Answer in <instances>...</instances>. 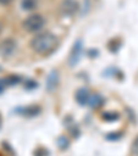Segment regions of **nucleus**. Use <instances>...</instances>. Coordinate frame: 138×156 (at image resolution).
Listing matches in <instances>:
<instances>
[{"label": "nucleus", "mask_w": 138, "mask_h": 156, "mask_svg": "<svg viewBox=\"0 0 138 156\" xmlns=\"http://www.w3.org/2000/svg\"><path fill=\"white\" fill-rule=\"evenodd\" d=\"M58 44H59L58 37L51 32L39 33L30 40L32 50L36 54H40V55H48V54L54 53L57 50V47H58Z\"/></svg>", "instance_id": "1"}, {"label": "nucleus", "mask_w": 138, "mask_h": 156, "mask_svg": "<svg viewBox=\"0 0 138 156\" xmlns=\"http://www.w3.org/2000/svg\"><path fill=\"white\" fill-rule=\"evenodd\" d=\"M43 27H44V18L40 14H32L28 18H25L24 21V29L30 33L39 32V30H41Z\"/></svg>", "instance_id": "2"}, {"label": "nucleus", "mask_w": 138, "mask_h": 156, "mask_svg": "<svg viewBox=\"0 0 138 156\" xmlns=\"http://www.w3.org/2000/svg\"><path fill=\"white\" fill-rule=\"evenodd\" d=\"M79 10V3L76 0H64L61 4V12L64 15H75Z\"/></svg>", "instance_id": "3"}, {"label": "nucleus", "mask_w": 138, "mask_h": 156, "mask_svg": "<svg viewBox=\"0 0 138 156\" xmlns=\"http://www.w3.org/2000/svg\"><path fill=\"white\" fill-rule=\"evenodd\" d=\"M15 50V41L12 39H6L0 43V54L3 57H10Z\"/></svg>", "instance_id": "4"}, {"label": "nucleus", "mask_w": 138, "mask_h": 156, "mask_svg": "<svg viewBox=\"0 0 138 156\" xmlns=\"http://www.w3.org/2000/svg\"><path fill=\"white\" fill-rule=\"evenodd\" d=\"M91 100V94L87 88H80L76 93V101L80 105H86V104H90Z\"/></svg>", "instance_id": "5"}, {"label": "nucleus", "mask_w": 138, "mask_h": 156, "mask_svg": "<svg viewBox=\"0 0 138 156\" xmlns=\"http://www.w3.org/2000/svg\"><path fill=\"white\" fill-rule=\"evenodd\" d=\"M22 7H24V9L30 10V9L35 7V3H33V0H24V2H22Z\"/></svg>", "instance_id": "6"}, {"label": "nucleus", "mask_w": 138, "mask_h": 156, "mask_svg": "<svg viewBox=\"0 0 138 156\" xmlns=\"http://www.w3.org/2000/svg\"><path fill=\"white\" fill-rule=\"evenodd\" d=\"M133 153H134V156H138V137L133 142Z\"/></svg>", "instance_id": "7"}, {"label": "nucleus", "mask_w": 138, "mask_h": 156, "mask_svg": "<svg viewBox=\"0 0 138 156\" xmlns=\"http://www.w3.org/2000/svg\"><path fill=\"white\" fill-rule=\"evenodd\" d=\"M10 3H12V0H0V4H3V6H7Z\"/></svg>", "instance_id": "8"}]
</instances>
